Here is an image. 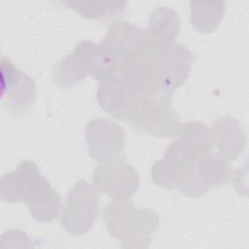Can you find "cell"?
I'll return each instance as SVG.
<instances>
[{
  "label": "cell",
  "instance_id": "obj_2",
  "mask_svg": "<svg viewBox=\"0 0 249 249\" xmlns=\"http://www.w3.org/2000/svg\"><path fill=\"white\" fill-rule=\"evenodd\" d=\"M210 152L209 128L199 122L183 123L179 138L153 164L151 178L160 188L180 189L193 162Z\"/></svg>",
  "mask_w": 249,
  "mask_h": 249
},
{
  "label": "cell",
  "instance_id": "obj_10",
  "mask_svg": "<svg viewBox=\"0 0 249 249\" xmlns=\"http://www.w3.org/2000/svg\"><path fill=\"white\" fill-rule=\"evenodd\" d=\"M85 139L90 158L99 164L124 157L125 134L119 124L108 119L89 121L85 128Z\"/></svg>",
  "mask_w": 249,
  "mask_h": 249
},
{
  "label": "cell",
  "instance_id": "obj_7",
  "mask_svg": "<svg viewBox=\"0 0 249 249\" xmlns=\"http://www.w3.org/2000/svg\"><path fill=\"white\" fill-rule=\"evenodd\" d=\"M94 188L114 199H128L139 186L138 171L124 157L100 163L92 172Z\"/></svg>",
  "mask_w": 249,
  "mask_h": 249
},
{
  "label": "cell",
  "instance_id": "obj_6",
  "mask_svg": "<svg viewBox=\"0 0 249 249\" xmlns=\"http://www.w3.org/2000/svg\"><path fill=\"white\" fill-rule=\"evenodd\" d=\"M1 102L5 110L18 116L27 111L35 102L36 84L26 73L15 67L5 56L1 59Z\"/></svg>",
  "mask_w": 249,
  "mask_h": 249
},
{
  "label": "cell",
  "instance_id": "obj_3",
  "mask_svg": "<svg viewBox=\"0 0 249 249\" xmlns=\"http://www.w3.org/2000/svg\"><path fill=\"white\" fill-rule=\"evenodd\" d=\"M103 219L111 236L123 248H148L152 234L160 227V216L152 208H135L128 199H115L103 210Z\"/></svg>",
  "mask_w": 249,
  "mask_h": 249
},
{
  "label": "cell",
  "instance_id": "obj_14",
  "mask_svg": "<svg viewBox=\"0 0 249 249\" xmlns=\"http://www.w3.org/2000/svg\"><path fill=\"white\" fill-rule=\"evenodd\" d=\"M106 41L120 55L121 60L150 41L146 30L125 20L114 21L107 29Z\"/></svg>",
  "mask_w": 249,
  "mask_h": 249
},
{
  "label": "cell",
  "instance_id": "obj_5",
  "mask_svg": "<svg viewBox=\"0 0 249 249\" xmlns=\"http://www.w3.org/2000/svg\"><path fill=\"white\" fill-rule=\"evenodd\" d=\"M99 215V196L94 186L78 181L68 192L62 209L60 224L70 234L87 233Z\"/></svg>",
  "mask_w": 249,
  "mask_h": 249
},
{
  "label": "cell",
  "instance_id": "obj_18",
  "mask_svg": "<svg viewBox=\"0 0 249 249\" xmlns=\"http://www.w3.org/2000/svg\"><path fill=\"white\" fill-rule=\"evenodd\" d=\"M67 8L75 10L82 17L89 19H102L116 17L125 11L126 2H62Z\"/></svg>",
  "mask_w": 249,
  "mask_h": 249
},
{
  "label": "cell",
  "instance_id": "obj_15",
  "mask_svg": "<svg viewBox=\"0 0 249 249\" xmlns=\"http://www.w3.org/2000/svg\"><path fill=\"white\" fill-rule=\"evenodd\" d=\"M181 28V19L175 10L159 7L150 16L146 33L154 43L167 44L174 42Z\"/></svg>",
  "mask_w": 249,
  "mask_h": 249
},
{
  "label": "cell",
  "instance_id": "obj_11",
  "mask_svg": "<svg viewBox=\"0 0 249 249\" xmlns=\"http://www.w3.org/2000/svg\"><path fill=\"white\" fill-rule=\"evenodd\" d=\"M50 182L40 172L34 161L21 160L17 168L1 177V199L18 203H29Z\"/></svg>",
  "mask_w": 249,
  "mask_h": 249
},
{
  "label": "cell",
  "instance_id": "obj_13",
  "mask_svg": "<svg viewBox=\"0 0 249 249\" xmlns=\"http://www.w3.org/2000/svg\"><path fill=\"white\" fill-rule=\"evenodd\" d=\"M93 45L89 40L78 43L73 52L56 64L52 79L57 87L72 89L89 75V55Z\"/></svg>",
  "mask_w": 249,
  "mask_h": 249
},
{
  "label": "cell",
  "instance_id": "obj_4",
  "mask_svg": "<svg viewBox=\"0 0 249 249\" xmlns=\"http://www.w3.org/2000/svg\"><path fill=\"white\" fill-rule=\"evenodd\" d=\"M129 126L144 134L156 137L179 136L183 123L172 108V92L144 93Z\"/></svg>",
  "mask_w": 249,
  "mask_h": 249
},
{
  "label": "cell",
  "instance_id": "obj_1",
  "mask_svg": "<svg viewBox=\"0 0 249 249\" xmlns=\"http://www.w3.org/2000/svg\"><path fill=\"white\" fill-rule=\"evenodd\" d=\"M193 61L183 44L150 40L121 60L118 75L141 92H173L188 78Z\"/></svg>",
  "mask_w": 249,
  "mask_h": 249
},
{
  "label": "cell",
  "instance_id": "obj_8",
  "mask_svg": "<svg viewBox=\"0 0 249 249\" xmlns=\"http://www.w3.org/2000/svg\"><path fill=\"white\" fill-rule=\"evenodd\" d=\"M230 175V162L210 152L193 162L180 190L186 196L199 197L209 190L223 186Z\"/></svg>",
  "mask_w": 249,
  "mask_h": 249
},
{
  "label": "cell",
  "instance_id": "obj_17",
  "mask_svg": "<svg viewBox=\"0 0 249 249\" xmlns=\"http://www.w3.org/2000/svg\"><path fill=\"white\" fill-rule=\"evenodd\" d=\"M192 26L200 33H209L214 31L226 11V5L223 1L216 2H190Z\"/></svg>",
  "mask_w": 249,
  "mask_h": 249
},
{
  "label": "cell",
  "instance_id": "obj_12",
  "mask_svg": "<svg viewBox=\"0 0 249 249\" xmlns=\"http://www.w3.org/2000/svg\"><path fill=\"white\" fill-rule=\"evenodd\" d=\"M247 137L241 124L232 117L216 119L210 130L211 152L230 162L244 150Z\"/></svg>",
  "mask_w": 249,
  "mask_h": 249
},
{
  "label": "cell",
  "instance_id": "obj_16",
  "mask_svg": "<svg viewBox=\"0 0 249 249\" xmlns=\"http://www.w3.org/2000/svg\"><path fill=\"white\" fill-rule=\"evenodd\" d=\"M121 57L106 42L94 44L89 55V76L103 81L119 74Z\"/></svg>",
  "mask_w": 249,
  "mask_h": 249
},
{
  "label": "cell",
  "instance_id": "obj_9",
  "mask_svg": "<svg viewBox=\"0 0 249 249\" xmlns=\"http://www.w3.org/2000/svg\"><path fill=\"white\" fill-rule=\"evenodd\" d=\"M144 93L117 75L99 82L96 97L99 106L107 114L128 123L136 112Z\"/></svg>",
  "mask_w": 249,
  "mask_h": 249
}]
</instances>
